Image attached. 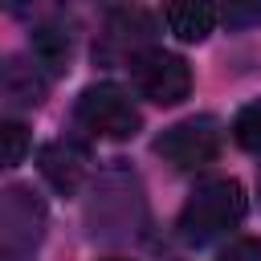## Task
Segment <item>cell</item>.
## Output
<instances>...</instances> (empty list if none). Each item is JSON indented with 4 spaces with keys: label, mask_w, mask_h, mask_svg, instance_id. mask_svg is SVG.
<instances>
[{
    "label": "cell",
    "mask_w": 261,
    "mask_h": 261,
    "mask_svg": "<svg viewBox=\"0 0 261 261\" xmlns=\"http://www.w3.org/2000/svg\"><path fill=\"white\" fill-rule=\"evenodd\" d=\"M45 98V73L41 65H20V61H8L4 65V102L8 110H20V106H37Z\"/></svg>",
    "instance_id": "11"
},
{
    "label": "cell",
    "mask_w": 261,
    "mask_h": 261,
    "mask_svg": "<svg viewBox=\"0 0 261 261\" xmlns=\"http://www.w3.org/2000/svg\"><path fill=\"white\" fill-rule=\"evenodd\" d=\"M232 139L245 147V151H257L261 155V102H249L237 110L232 118Z\"/></svg>",
    "instance_id": "12"
},
{
    "label": "cell",
    "mask_w": 261,
    "mask_h": 261,
    "mask_svg": "<svg viewBox=\"0 0 261 261\" xmlns=\"http://www.w3.org/2000/svg\"><path fill=\"white\" fill-rule=\"evenodd\" d=\"M69 53H73V33L61 20H41L33 29V61L37 65H45L49 73H61L69 65Z\"/></svg>",
    "instance_id": "10"
},
{
    "label": "cell",
    "mask_w": 261,
    "mask_h": 261,
    "mask_svg": "<svg viewBox=\"0 0 261 261\" xmlns=\"http://www.w3.org/2000/svg\"><path fill=\"white\" fill-rule=\"evenodd\" d=\"M73 122L94 135V139H110V143H122V139H135L143 118H139V106L135 98L114 86V82H98V86H86L77 106H73Z\"/></svg>",
    "instance_id": "4"
},
{
    "label": "cell",
    "mask_w": 261,
    "mask_h": 261,
    "mask_svg": "<svg viewBox=\"0 0 261 261\" xmlns=\"http://www.w3.org/2000/svg\"><path fill=\"white\" fill-rule=\"evenodd\" d=\"M257 196H261V171H257Z\"/></svg>",
    "instance_id": "16"
},
{
    "label": "cell",
    "mask_w": 261,
    "mask_h": 261,
    "mask_svg": "<svg viewBox=\"0 0 261 261\" xmlns=\"http://www.w3.org/2000/svg\"><path fill=\"white\" fill-rule=\"evenodd\" d=\"M167 29L184 45L204 41L216 29V0H167Z\"/></svg>",
    "instance_id": "9"
},
{
    "label": "cell",
    "mask_w": 261,
    "mask_h": 261,
    "mask_svg": "<svg viewBox=\"0 0 261 261\" xmlns=\"http://www.w3.org/2000/svg\"><path fill=\"white\" fill-rule=\"evenodd\" d=\"M130 77H135V90L155 106H175L192 94V65L167 49H147L143 57H135Z\"/></svg>",
    "instance_id": "5"
},
{
    "label": "cell",
    "mask_w": 261,
    "mask_h": 261,
    "mask_svg": "<svg viewBox=\"0 0 261 261\" xmlns=\"http://www.w3.org/2000/svg\"><path fill=\"white\" fill-rule=\"evenodd\" d=\"M86 220H90V232L102 237V241H126L130 232H139L143 220H147L139 175L126 171V167H106L94 179V196H90Z\"/></svg>",
    "instance_id": "2"
},
{
    "label": "cell",
    "mask_w": 261,
    "mask_h": 261,
    "mask_svg": "<svg viewBox=\"0 0 261 261\" xmlns=\"http://www.w3.org/2000/svg\"><path fill=\"white\" fill-rule=\"evenodd\" d=\"M110 261H126V257H110Z\"/></svg>",
    "instance_id": "17"
},
{
    "label": "cell",
    "mask_w": 261,
    "mask_h": 261,
    "mask_svg": "<svg viewBox=\"0 0 261 261\" xmlns=\"http://www.w3.org/2000/svg\"><path fill=\"white\" fill-rule=\"evenodd\" d=\"M155 37V24L143 8H122L106 20V29L98 33V45H94V57L102 65H130L135 57H143Z\"/></svg>",
    "instance_id": "7"
},
{
    "label": "cell",
    "mask_w": 261,
    "mask_h": 261,
    "mask_svg": "<svg viewBox=\"0 0 261 261\" xmlns=\"http://www.w3.org/2000/svg\"><path fill=\"white\" fill-rule=\"evenodd\" d=\"M241 220H245V188L232 175H220V179H204L192 188V196L179 208L175 228H179L184 245L200 249V245L232 232Z\"/></svg>",
    "instance_id": "1"
},
{
    "label": "cell",
    "mask_w": 261,
    "mask_h": 261,
    "mask_svg": "<svg viewBox=\"0 0 261 261\" xmlns=\"http://www.w3.org/2000/svg\"><path fill=\"white\" fill-rule=\"evenodd\" d=\"M0 139H4V167H16L24 159V151H29V130L20 122H4Z\"/></svg>",
    "instance_id": "13"
},
{
    "label": "cell",
    "mask_w": 261,
    "mask_h": 261,
    "mask_svg": "<svg viewBox=\"0 0 261 261\" xmlns=\"http://www.w3.org/2000/svg\"><path fill=\"white\" fill-rule=\"evenodd\" d=\"M155 155H163L171 167L179 171H196V167H208L216 155H220V126L216 118L200 114V118H184L175 126H167L159 139H155Z\"/></svg>",
    "instance_id": "6"
},
{
    "label": "cell",
    "mask_w": 261,
    "mask_h": 261,
    "mask_svg": "<svg viewBox=\"0 0 261 261\" xmlns=\"http://www.w3.org/2000/svg\"><path fill=\"white\" fill-rule=\"evenodd\" d=\"M86 151L77 147V143H65V139H53V143H45L41 151H37V167H41V175L53 184V192H61V196H73L77 188H82V179H86Z\"/></svg>",
    "instance_id": "8"
},
{
    "label": "cell",
    "mask_w": 261,
    "mask_h": 261,
    "mask_svg": "<svg viewBox=\"0 0 261 261\" xmlns=\"http://www.w3.org/2000/svg\"><path fill=\"white\" fill-rule=\"evenodd\" d=\"M45 200L24 184H8L0 196V261H33L45 241Z\"/></svg>",
    "instance_id": "3"
},
{
    "label": "cell",
    "mask_w": 261,
    "mask_h": 261,
    "mask_svg": "<svg viewBox=\"0 0 261 261\" xmlns=\"http://www.w3.org/2000/svg\"><path fill=\"white\" fill-rule=\"evenodd\" d=\"M224 20H228V29L261 24V0H224Z\"/></svg>",
    "instance_id": "14"
},
{
    "label": "cell",
    "mask_w": 261,
    "mask_h": 261,
    "mask_svg": "<svg viewBox=\"0 0 261 261\" xmlns=\"http://www.w3.org/2000/svg\"><path fill=\"white\" fill-rule=\"evenodd\" d=\"M216 261H261V241H253V237H237V241H228V245L220 249Z\"/></svg>",
    "instance_id": "15"
}]
</instances>
